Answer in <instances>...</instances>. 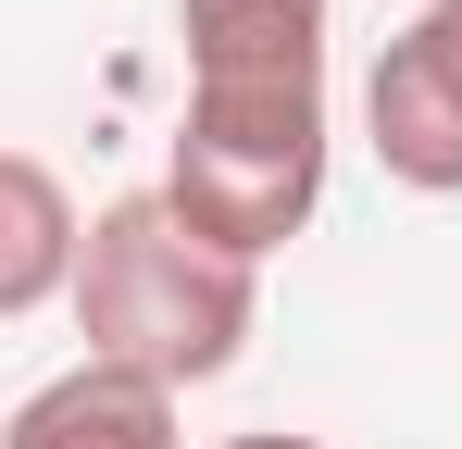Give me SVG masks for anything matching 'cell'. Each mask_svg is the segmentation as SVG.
<instances>
[{"mask_svg":"<svg viewBox=\"0 0 462 449\" xmlns=\"http://www.w3.org/2000/svg\"><path fill=\"white\" fill-rule=\"evenodd\" d=\"M325 13L337 0H175L188 87H288V75H325Z\"/></svg>","mask_w":462,"mask_h":449,"instance_id":"4","label":"cell"},{"mask_svg":"<svg viewBox=\"0 0 462 449\" xmlns=\"http://www.w3.org/2000/svg\"><path fill=\"white\" fill-rule=\"evenodd\" d=\"M76 250H88L76 188H63L38 150H0V325L76 299Z\"/></svg>","mask_w":462,"mask_h":449,"instance_id":"6","label":"cell"},{"mask_svg":"<svg viewBox=\"0 0 462 449\" xmlns=\"http://www.w3.org/2000/svg\"><path fill=\"white\" fill-rule=\"evenodd\" d=\"M250 325H263V262L213 250L162 188L88 213V250H76V337H88V362L151 374V387L188 399V387H213L250 350Z\"/></svg>","mask_w":462,"mask_h":449,"instance_id":"1","label":"cell"},{"mask_svg":"<svg viewBox=\"0 0 462 449\" xmlns=\"http://www.w3.org/2000/svg\"><path fill=\"white\" fill-rule=\"evenodd\" d=\"M363 138L400 188L462 200V0H425L363 75Z\"/></svg>","mask_w":462,"mask_h":449,"instance_id":"3","label":"cell"},{"mask_svg":"<svg viewBox=\"0 0 462 449\" xmlns=\"http://www.w3.org/2000/svg\"><path fill=\"white\" fill-rule=\"evenodd\" d=\"M0 449H188V437H175V387L76 362V374H51L38 399H13Z\"/></svg>","mask_w":462,"mask_h":449,"instance_id":"5","label":"cell"},{"mask_svg":"<svg viewBox=\"0 0 462 449\" xmlns=\"http://www.w3.org/2000/svg\"><path fill=\"white\" fill-rule=\"evenodd\" d=\"M213 449H325V437H288V425H250V437H213Z\"/></svg>","mask_w":462,"mask_h":449,"instance_id":"7","label":"cell"},{"mask_svg":"<svg viewBox=\"0 0 462 449\" xmlns=\"http://www.w3.org/2000/svg\"><path fill=\"white\" fill-rule=\"evenodd\" d=\"M325 75L288 87H188L175 150H162V200L237 262H275L325 213Z\"/></svg>","mask_w":462,"mask_h":449,"instance_id":"2","label":"cell"}]
</instances>
